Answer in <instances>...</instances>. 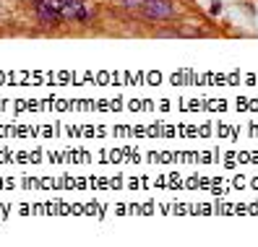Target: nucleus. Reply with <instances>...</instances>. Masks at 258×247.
<instances>
[{"mask_svg": "<svg viewBox=\"0 0 258 247\" xmlns=\"http://www.w3.org/2000/svg\"><path fill=\"white\" fill-rule=\"evenodd\" d=\"M175 13H177V6L172 0H146L141 6V16L149 21H170L175 19Z\"/></svg>", "mask_w": 258, "mask_h": 247, "instance_id": "obj_1", "label": "nucleus"}, {"mask_svg": "<svg viewBox=\"0 0 258 247\" xmlns=\"http://www.w3.org/2000/svg\"><path fill=\"white\" fill-rule=\"evenodd\" d=\"M34 13H37V19L44 26H60V21H63V13H60L57 8H52L47 0H37V3H34Z\"/></svg>", "mask_w": 258, "mask_h": 247, "instance_id": "obj_2", "label": "nucleus"}, {"mask_svg": "<svg viewBox=\"0 0 258 247\" xmlns=\"http://www.w3.org/2000/svg\"><path fill=\"white\" fill-rule=\"evenodd\" d=\"M63 19H73V21H86L89 19V11L84 8V0H63Z\"/></svg>", "mask_w": 258, "mask_h": 247, "instance_id": "obj_3", "label": "nucleus"}, {"mask_svg": "<svg viewBox=\"0 0 258 247\" xmlns=\"http://www.w3.org/2000/svg\"><path fill=\"white\" fill-rule=\"evenodd\" d=\"M177 34H180V37H206L209 32H204V29L193 26V24H183V26L177 29Z\"/></svg>", "mask_w": 258, "mask_h": 247, "instance_id": "obj_4", "label": "nucleus"}, {"mask_svg": "<svg viewBox=\"0 0 258 247\" xmlns=\"http://www.w3.org/2000/svg\"><path fill=\"white\" fill-rule=\"evenodd\" d=\"M144 3H146V0H120V6L128 8V11H141Z\"/></svg>", "mask_w": 258, "mask_h": 247, "instance_id": "obj_5", "label": "nucleus"}]
</instances>
